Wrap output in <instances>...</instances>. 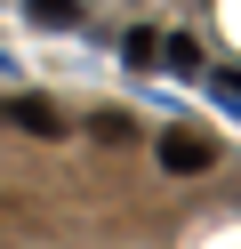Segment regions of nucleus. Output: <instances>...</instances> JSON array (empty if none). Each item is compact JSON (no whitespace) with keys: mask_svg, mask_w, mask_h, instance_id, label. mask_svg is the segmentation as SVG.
I'll return each mask as SVG.
<instances>
[{"mask_svg":"<svg viewBox=\"0 0 241 249\" xmlns=\"http://www.w3.org/2000/svg\"><path fill=\"white\" fill-rule=\"evenodd\" d=\"M161 169H177V177H193V169H209V161H217V145H209V137L201 129H161Z\"/></svg>","mask_w":241,"mask_h":249,"instance_id":"f257e3e1","label":"nucleus"},{"mask_svg":"<svg viewBox=\"0 0 241 249\" xmlns=\"http://www.w3.org/2000/svg\"><path fill=\"white\" fill-rule=\"evenodd\" d=\"M0 113H8V129H24V137H64V113H56L48 97H32V89H24V97H8Z\"/></svg>","mask_w":241,"mask_h":249,"instance_id":"f03ea898","label":"nucleus"},{"mask_svg":"<svg viewBox=\"0 0 241 249\" xmlns=\"http://www.w3.org/2000/svg\"><path fill=\"white\" fill-rule=\"evenodd\" d=\"M89 137H105V145H129V137H137V121H121V113H89Z\"/></svg>","mask_w":241,"mask_h":249,"instance_id":"39448f33","label":"nucleus"},{"mask_svg":"<svg viewBox=\"0 0 241 249\" xmlns=\"http://www.w3.org/2000/svg\"><path fill=\"white\" fill-rule=\"evenodd\" d=\"M32 24H80V0H24Z\"/></svg>","mask_w":241,"mask_h":249,"instance_id":"7ed1b4c3","label":"nucleus"},{"mask_svg":"<svg viewBox=\"0 0 241 249\" xmlns=\"http://www.w3.org/2000/svg\"><path fill=\"white\" fill-rule=\"evenodd\" d=\"M121 56H129V65H137V72H145V65H153V56H161V33H145V24H137V33H129V40H121Z\"/></svg>","mask_w":241,"mask_h":249,"instance_id":"423d86ee","label":"nucleus"},{"mask_svg":"<svg viewBox=\"0 0 241 249\" xmlns=\"http://www.w3.org/2000/svg\"><path fill=\"white\" fill-rule=\"evenodd\" d=\"M161 56H169L177 72H201V40H193V33H177V40H161Z\"/></svg>","mask_w":241,"mask_h":249,"instance_id":"20e7f679","label":"nucleus"}]
</instances>
